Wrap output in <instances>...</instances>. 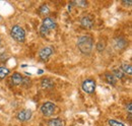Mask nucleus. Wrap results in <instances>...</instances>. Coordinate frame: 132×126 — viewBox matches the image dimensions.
I'll return each mask as SVG.
<instances>
[{"instance_id":"obj_8","label":"nucleus","mask_w":132,"mask_h":126,"mask_svg":"<svg viewBox=\"0 0 132 126\" xmlns=\"http://www.w3.org/2000/svg\"><path fill=\"white\" fill-rule=\"evenodd\" d=\"M52 53H53V50H52V48H51V47H45V48H43V49L40 51L39 55H40V58H41V60H43V61H46V60L49 58L50 56L52 55Z\"/></svg>"},{"instance_id":"obj_21","label":"nucleus","mask_w":132,"mask_h":126,"mask_svg":"<svg viewBox=\"0 0 132 126\" xmlns=\"http://www.w3.org/2000/svg\"><path fill=\"white\" fill-rule=\"evenodd\" d=\"M0 43H1V40H0Z\"/></svg>"},{"instance_id":"obj_4","label":"nucleus","mask_w":132,"mask_h":126,"mask_svg":"<svg viewBox=\"0 0 132 126\" xmlns=\"http://www.w3.org/2000/svg\"><path fill=\"white\" fill-rule=\"evenodd\" d=\"M82 90L87 94H93L96 90V81L93 79H85L82 82Z\"/></svg>"},{"instance_id":"obj_2","label":"nucleus","mask_w":132,"mask_h":126,"mask_svg":"<svg viewBox=\"0 0 132 126\" xmlns=\"http://www.w3.org/2000/svg\"><path fill=\"white\" fill-rule=\"evenodd\" d=\"M10 35H11V37H12L15 41L19 42V43L24 42V40H26V33H24V30H23L21 27H19V26H14V27H12V28H11V31H10Z\"/></svg>"},{"instance_id":"obj_7","label":"nucleus","mask_w":132,"mask_h":126,"mask_svg":"<svg viewBox=\"0 0 132 126\" xmlns=\"http://www.w3.org/2000/svg\"><path fill=\"white\" fill-rule=\"evenodd\" d=\"M32 118V111L31 110H22L17 114V119L20 121H29Z\"/></svg>"},{"instance_id":"obj_19","label":"nucleus","mask_w":132,"mask_h":126,"mask_svg":"<svg viewBox=\"0 0 132 126\" xmlns=\"http://www.w3.org/2000/svg\"><path fill=\"white\" fill-rule=\"evenodd\" d=\"M97 48H98V50H99V51H102V50H104V48H105V45H104L102 42H99V44H98Z\"/></svg>"},{"instance_id":"obj_1","label":"nucleus","mask_w":132,"mask_h":126,"mask_svg":"<svg viewBox=\"0 0 132 126\" xmlns=\"http://www.w3.org/2000/svg\"><path fill=\"white\" fill-rule=\"evenodd\" d=\"M93 39L89 36H81L77 40V47L83 54H88L93 50Z\"/></svg>"},{"instance_id":"obj_16","label":"nucleus","mask_w":132,"mask_h":126,"mask_svg":"<svg viewBox=\"0 0 132 126\" xmlns=\"http://www.w3.org/2000/svg\"><path fill=\"white\" fill-rule=\"evenodd\" d=\"M50 12L49 8H48V6L47 5H43V6H41V8H40V13L41 14H43V15H48Z\"/></svg>"},{"instance_id":"obj_17","label":"nucleus","mask_w":132,"mask_h":126,"mask_svg":"<svg viewBox=\"0 0 132 126\" xmlns=\"http://www.w3.org/2000/svg\"><path fill=\"white\" fill-rule=\"evenodd\" d=\"M108 122H109V125L110 126H125L123 123H121L119 121H116V120H113V119L109 120Z\"/></svg>"},{"instance_id":"obj_10","label":"nucleus","mask_w":132,"mask_h":126,"mask_svg":"<svg viewBox=\"0 0 132 126\" xmlns=\"http://www.w3.org/2000/svg\"><path fill=\"white\" fill-rule=\"evenodd\" d=\"M49 126H64V122L59 118H55L49 121Z\"/></svg>"},{"instance_id":"obj_3","label":"nucleus","mask_w":132,"mask_h":126,"mask_svg":"<svg viewBox=\"0 0 132 126\" xmlns=\"http://www.w3.org/2000/svg\"><path fill=\"white\" fill-rule=\"evenodd\" d=\"M55 110H56V106H55V104H53V103H51V102H46V103H44V104L42 105V107H41V111H42L43 115L46 116V117L52 116V115L54 114Z\"/></svg>"},{"instance_id":"obj_11","label":"nucleus","mask_w":132,"mask_h":126,"mask_svg":"<svg viewBox=\"0 0 132 126\" xmlns=\"http://www.w3.org/2000/svg\"><path fill=\"white\" fill-rule=\"evenodd\" d=\"M42 86L46 89H51L53 86V81L50 78H44L42 79Z\"/></svg>"},{"instance_id":"obj_15","label":"nucleus","mask_w":132,"mask_h":126,"mask_svg":"<svg viewBox=\"0 0 132 126\" xmlns=\"http://www.w3.org/2000/svg\"><path fill=\"white\" fill-rule=\"evenodd\" d=\"M114 76H115V78H119V79H121V78H123V76H124V72L121 70V69H115L114 71H113V73H112Z\"/></svg>"},{"instance_id":"obj_20","label":"nucleus","mask_w":132,"mask_h":126,"mask_svg":"<svg viewBox=\"0 0 132 126\" xmlns=\"http://www.w3.org/2000/svg\"><path fill=\"white\" fill-rule=\"evenodd\" d=\"M126 109H127V110H128V112H129V115H131V113H132V111H131V103H129V104L127 105Z\"/></svg>"},{"instance_id":"obj_13","label":"nucleus","mask_w":132,"mask_h":126,"mask_svg":"<svg viewBox=\"0 0 132 126\" xmlns=\"http://www.w3.org/2000/svg\"><path fill=\"white\" fill-rule=\"evenodd\" d=\"M9 74V69L3 66H0V78H4Z\"/></svg>"},{"instance_id":"obj_5","label":"nucleus","mask_w":132,"mask_h":126,"mask_svg":"<svg viewBox=\"0 0 132 126\" xmlns=\"http://www.w3.org/2000/svg\"><path fill=\"white\" fill-rule=\"evenodd\" d=\"M42 27L44 29H46L47 31H51V30L56 28V21L51 17H45L43 19V26Z\"/></svg>"},{"instance_id":"obj_18","label":"nucleus","mask_w":132,"mask_h":126,"mask_svg":"<svg viewBox=\"0 0 132 126\" xmlns=\"http://www.w3.org/2000/svg\"><path fill=\"white\" fill-rule=\"evenodd\" d=\"M40 33H41V35H42V36H46V35L49 33V31H47L46 29H44L43 27H41V29H40Z\"/></svg>"},{"instance_id":"obj_14","label":"nucleus","mask_w":132,"mask_h":126,"mask_svg":"<svg viewBox=\"0 0 132 126\" xmlns=\"http://www.w3.org/2000/svg\"><path fill=\"white\" fill-rule=\"evenodd\" d=\"M105 77L107 79V81L110 83V84H115L116 83V78L115 76L112 74V73H106V75H105Z\"/></svg>"},{"instance_id":"obj_12","label":"nucleus","mask_w":132,"mask_h":126,"mask_svg":"<svg viewBox=\"0 0 132 126\" xmlns=\"http://www.w3.org/2000/svg\"><path fill=\"white\" fill-rule=\"evenodd\" d=\"M121 70L124 72V73H128V74H131L132 73V66L130 64H123L121 66Z\"/></svg>"},{"instance_id":"obj_6","label":"nucleus","mask_w":132,"mask_h":126,"mask_svg":"<svg viewBox=\"0 0 132 126\" xmlns=\"http://www.w3.org/2000/svg\"><path fill=\"white\" fill-rule=\"evenodd\" d=\"M80 25L82 26L84 29H90L94 26V19L93 17L89 15L82 16L80 19Z\"/></svg>"},{"instance_id":"obj_9","label":"nucleus","mask_w":132,"mask_h":126,"mask_svg":"<svg viewBox=\"0 0 132 126\" xmlns=\"http://www.w3.org/2000/svg\"><path fill=\"white\" fill-rule=\"evenodd\" d=\"M22 76L19 74V73H14L12 76H11V82L14 84V85H18L20 83H22Z\"/></svg>"}]
</instances>
